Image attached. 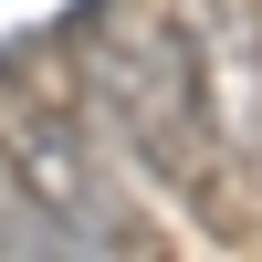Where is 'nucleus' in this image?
Segmentation results:
<instances>
[{
  "mask_svg": "<svg viewBox=\"0 0 262 262\" xmlns=\"http://www.w3.org/2000/svg\"><path fill=\"white\" fill-rule=\"evenodd\" d=\"M200 53V95H210V126L221 147L262 179V0H168Z\"/></svg>",
  "mask_w": 262,
  "mask_h": 262,
  "instance_id": "f257e3e1",
  "label": "nucleus"
},
{
  "mask_svg": "<svg viewBox=\"0 0 262 262\" xmlns=\"http://www.w3.org/2000/svg\"><path fill=\"white\" fill-rule=\"evenodd\" d=\"M0 252H74V242H63V221L42 200H11L0 189Z\"/></svg>",
  "mask_w": 262,
  "mask_h": 262,
  "instance_id": "f03ea898",
  "label": "nucleus"
}]
</instances>
